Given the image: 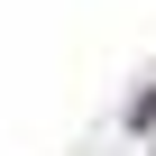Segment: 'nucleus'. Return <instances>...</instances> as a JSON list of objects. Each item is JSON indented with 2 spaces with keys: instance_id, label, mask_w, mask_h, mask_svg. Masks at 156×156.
Instances as JSON below:
<instances>
[{
  "instance_id": "nucleus-1",
  "label": "nucleus",
  "mask_w": 156,
  "mask_h": 156,
  "mask_svg": "<svg viewBox=\"0 0 156 156\" xmlns=\"http://www.w3.org/2000/svg\"><path fill=\"white\" fill-rule=\"evenodd\" d=\"M129 129H156V83H147V92L129 101Z\"/></svg>"
}]
</instances>
